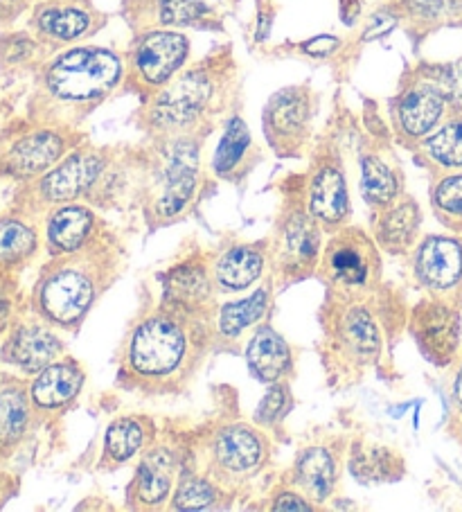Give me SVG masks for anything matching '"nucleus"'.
<instances>
[{"instance_id": "nucleus-1", "label": "nucleus", "mask_w": 462, "mask_h": 512, "mask_svg": "<svg viewBox=\"0 0 462 512\" xmlns=\"http://www.w3.org/2000/svg\"><path fill=\"white\" fill-rule=\"evenodd\" d=\"M194 359L192 332L170 314H154L131 332L124 366L142 386H165L188 373Z\"/></svg>"}, {"instance_id": "nucleus-2", "label": "nucleus", "mask_w": 462, "mask_h": 512, "mask_svg": "<svg viewBox=\"0 0 462 512\" xmlns=\"http://www.w3.org/2000/svg\"><path fill=\"white\" fill-rule=\"evenodd\" d=\"M120 59L106 48H73L61 52L46 70V88L64 102H91L118 86Z\"/></svg>"}, {"instance_id": "nucleus-3", "label": "nucleus", "mask_w": 462, "mask_h": 512, "mask_svg": "<svg viewBox=\"0 0 462 512\" xmlns=\"http://www.w3.org/2000/svg\"><path fill=\"white\" fill-rule=\"evenodd\" d=\"M97 298V278L84 264H61L41 280L37 303L48 321L70 328L84 319Z\"/></svg>"}, {"instance_id": "nucleus-4", "label": "nucleus", "mask_w": 462, "mask_h": 512, "mask_svg": "<svg viewBox=\"0 0 462 512\" xmlns=\"http://www.w3.org/2000/svg\"><path fill=\"white\" fill-rule=\"evenodd\" d=\"M323 278L343 289H366L379 278L375 244L357 228H345L327 244L321 264Z\"/></svg>"}, {"instance_id": "nucleus-5", "label": "nucleus", "mask_w": 462, "mask_h": 512, "mask_svg": "<svg viewBox=\"0 0 462 512\" xmlns=\"http://www.w3.org/2000/svg\"><path fill=\"white\" fill-rule=\"evenodd\" d=\"M212 100V79L190 70L165 88L151 107V122L161 129H185L201 118Z\"/></svg>"}, {"instance_id": "nucleus-6", "label": "nucleus", "mask_w": 462, "mask_h": 512, "mask_svg": "<svg viewBox=\"0 0 462 512\" xmlns=\"http://www.w3.org/2000/svg\"><path fill=\"white\" fill-rule=\"evenodd\" d=\"M413 271L433 296L440 300L456 296L462 289V244L444 235L426 237L415 251Z\"/></svg>"}, {"instance_id": "nucleus-7", "label": "nucleus", "mask_w": 462, "mask_h": 512, "mask_svg": "<svg viewBox=\"0 0 462 512\" xmlns=\"http://www.w3.org/2000/svg\"><path fill=\"white\" fill-rule=\"evenodd\" d=\"M411 330L426 359L438 366L451 364L460 343V316L447 300H431L417 307Z\"/></svg>"}, {"instance_id": "nucleus-8", "label": "nucleus", "mask_w": 462, "mask_h": 512, "mask_svg": "<svg viewBox=\"0 0 462 512\" xmlns=\"http://www.w3.org/2000/svg\"><path fill=\"white\" fill-rule=\"evenodd\" d=\"M190 52V43L179 32L158 30L140 39L133 52V70L147 86H165L179 73Z\"/></svg>"}, {"instance_id": "nucleus-9", "label": "nucleus", "mask_w": 462, "mask_h": 512, "mask_svg": "<svg viewBox=\"0 0 462 512\" xmlns=\"http://www.w3.org/2000/svg\"><path fill=\"white\" fill-rule=\"evenodd\" d=\"M312 116L309 95L302 88H284L271 97L266 107L264 129L278 152H291L305 138V131Z\"/></svg>"}, {"instance_id": "nucleus-10", "label": "nucleus", "mask_w": 462, "mask_h": 512, "mask_svg": "<svg viewBox=\"0 0 462 512\" xmlns=\"http://www.w3.org/2000/svg\"><path fill=\"white\" fill-rule=\"evenodd\" d=\"M449 107V93L440 84L420 82L408 88L397 100V127L406 138H424L438 129Z\"/></svg>"}, {"instance_id": "nucleus-11", "label": "nucleus", "mask_w": 462, "mask_h": 512, "mask_svg": "<svg viewBox=\"0 0 462 512\" xmlns=\"http://www.w3.org/2000/svg\"><path fill=\"white\" fill-rule=\"evenodd\" d=\"M106 161L95 152H79L52 167L39 181V197L50 203H66L91 188L100 179Z\"/></svg>"}, {"instance_id": "nucleus-12", "label": "nucleus", "mask_w": 462, "mask_h": 512, "mask_svg": "<svg viewBox=\"0 0 462 512\" xmlns=\"http://www.w3.org/2000/svg\"><path fill=\"white\" fill-rule=\"evenodd\" d=\"M264 461L262 436L246 425H233L215 438V463L226 476H248Z\"/></svg>"}, {"instance_id": "nucleus-13", "label": "nucleus", "mask_w": 462, "mask_h": 512, "mask_svg": "<svg viewBox=\"0 0 462 512\" xmlns=\"http://www.w3.org/2000/svg\"><path fill=\"white\" fill-rule=\"evenodd\" d=\"M309 215L321 226H339L350 215L348 183L343 170L325 163L316 170L312 185H309Z\"/></svg>"}, {"instance_id": "nucleus-14", "label": "nucleus", "mask_w": 462, "mask_h": 512, "mask_svg": "<svg viewBox=\"0 0 462 512\" xmlns=\"http://www.w3.org/2000/svg\"><path fill=\"white\" fill-rule=\"evenodd\" d=\"M64 147V138L57 131H32V134L16 140L10 152H7V170L14 176H21V179L46 174L57 165L61 154H64Z\"/></svg>"}, {"instance_id": "nucleus-15", "label": "nucleus", "mask_w": 462, "mask_h": 512, "mask_svg": "<svg viewBox=\"0 0 462 512\" xmlns=\"http://www.w3.org/2000/svg\"><path fill=\"white\" fill-rule=\"evenodd\" d=\"M61 352L59 339L43 325H23L12 334L5 348V359L19 366L25 373H41L55 364Z\"/></svg>"}, {"instance_id": "nucleus-16", "label": "nucleus", "mask_w": 462, "mask_h": 512, "mask_svg": "<svg viewBox=\"0 0 462 512\" xmlns=\"http://www.w3.org/2000/svg\"><path fill=\"white\" fill-rule=\"evenodd\" d=\"M84 384V373L73 361H61L43 368L32 384V402L39 409H59L79 393Z\"/></svg>"}, {"instance_id": "nucleus-17", "label": "nucleus", "mask_w": 462, "mask_h": 512, "mask_svg": "<svg viewBox=\"0 0 462 512\" xmlns=\"http://www.w3.org/2000/svg\"><path fill=\"white\" fill-rule=\"evenodd\" d=\"M174 479V461L167 449H156L145 456L131 485V499L145 508L161 506Z\"/></svg>"}, {"instance_id": "nucleus-18", "label": "nucleus", "mask_w": 462, "mask_h": 512, "mask_svg": "<svg viewBox=\"0 0 462 512\" xmlns=\"http://www.w3.org/2000/svg\"><path fill=\"white\" fill-rule=\"evenodd\" d=\"M197 167H199V152L192 145L183 143L174 149L170 158V167H167V181H165V197L158 203L161 215H176L190 199L197 183Z\"/></svg>"}, {"instance_id": "nucleus-19", "label": "nucleus", "mask_w": 462, "mask_h": 512, "mask_svg": "<svg viewBox=\"0 0 462 512\" xmlns=\"http://www.w3.org/2000/svg\"><path fill=\"white\" fill-rule=\"evenodd\" d=\"M248 366L264 382H278L291 370V350L278 332L262 328L248 343L246 350Z\"/></svg>"}, {"instance_id": "nucleus-20", "label": "nucleus", "mask_w": 462, "mask_h": 512, "mask_svg": "<svg viewBox=\"0 0 462 512\" xmlns=\"http://www.w3.org/2000/svg\"><path fill=\"white\" fill-rule=\"evenodd\" d=\"M420 231V208L411 199H404L381 213L377 222V242L390 253H406Z\"/></svg>"}, {"instance_id": "nucleus-21", "label": "nucleus", "mask_w": 462, "mask_h": 512, "mask_svg": "<svg viewBox=\"0 0 462 512\" xmlns=\"http://www.w3.org/2000/svg\"><path fill=\"white\" fill-rule=\"evenodd\" d=\"M34 25H37L41 37L68 43L79 39L91 28V14L77 5L48 3L41 5L37 14H34Z\"/></svg>"}, {"instance_id": "nucleus-22", "label": "nucleus", "mask_w": 462, "mask_h": 512, "mask_svg": "<svg viewBox=\"0 0 462 512\" xmlns=\"http://www.w3.org/2000/svg\"><path fill=\"white\" fill-rule=\"evenodd\" d=\"M264 255L255 246H235L221 255L215 267V282L221 291H242L260 278Z\"/></svg>"}, {"instance_id": "nucleus-23", "label": "nucleus", "mask_w": 462, "mask_h": 512, "mask_svg": "<svg viewBox=\"0 0 462 512\" xmlns=\"http://www.w3.org/2000/svg\"><path fill=\"white\" fill-rule=\"evenodd\" d=\"M93 228V213L82 206H64L48 222V242L57 253H77Z\"/></svg>"}, {"instance_id": "nucleus-24", "label": "nucleus", "mask_w": 462, "mask_h": 512, "mask_svg": "<svg viewBox=\"0 0 462 512\" xmlns=\"http://www.w3.org/2000/svg\"><path fill=\"white\" fill-rule=\"evenodd\" d=\"M312 215L293 213L282 231V253L296 267H309L314 264L318 249H321V231Z\"/></svg>"}, {"instance_id": "nucleus-25", "label": "nucleus", "mask_w": 462, "mask_h": 512, "mask_svg": "<svg viewBox=\"0 0 462 512\" xmlns=\"http://www.w3.org/2000/svg\"><path fill=\"white\" fill-rule=\"evenodd\" d=\"M336 481V465L325 447H312L300 456L296 465V483L309 499L323 501Z\"/></svg>"}, {"instance_id": "nucleus-26", "label": "nucleus", "mask_w": 462, "mask_h": 512, "mask_svg": "<svg viewBox=\"0 0 462 512\" xmlns=\"http://www.w3.org/2000/svg\"><path fill=\"white\" fill-rule=\"evenodd\" d=\"M422 152L442 170H462V116L435 129L422 143Z\"/></svg>"}, {"instance_id": "nucleus-27", "label": "nucleus", "mask_w": 462, "mask_h": 512, "mask_svg": "<svg viewBox=\"0 0 462 512\" xmlns=\"http://www.w3.org/2000/svg\"><path fill=\"white\" fill-rule=\"evenodd\" d=\"M361 190L372 206L386 208L399 197V176L381 158L366 156L361 161Z\"/></svg>"}, {"instance_id": "nucleus-28", "label": "nucleus", "mask_w": 462, "mask_h": 512, "mask_svg": "<svg viewBox=\"0 0 462 512\" xmlns=\"http://www.w3.org/2000/svg\"><path fill=\"white\" fill-rule=\"evenodd\" d=\"M341 341L345 348H350L354 357H361L363 361H370L379 355V330L372 323L370 316L363 310H350L341 321Z\"/></svg>"}, {"instance_id": "nucleus-29", "label": "nucleus", "mask_w": 462, "mask_h": 512, "mask_svg": "<svg viewBox=\"0 0 462 512\" xmlns=\"http://www.w3.org/2000/svg\"><path fill=\"white\" fill-rule=\"evenodd\" d=\"M30 422V404L23 388L10 386L0 393V445L19 440Z\"/></svg>"}, {"instance_id": "nucleus-30", "label": "nucleus", "mask_w": 462, "mask_h": 512, "mask_svg": "<svg viewBox=\"0 0 462 512\" xmlns=\"http://www.w3.org/2000/svg\"><path fill=\"white\" fill-rule=\"evenodd\" d=\"M248 149H251V134H248L246 122L242 118H233L228 122L226 134L221 136L215 161H212L217 174L221 176L235 174L246 161Z\"/></svg>"}, {"instance_id": "nucleus-31", "label": "nucleus", "mask_w": 462, "mask_h": 512, "mask_svg": "<svg viewBox=\"0 0 462 512\" xmlns=\"http://www.w3.org/2000/svg\"><path fill=\"white\" fill-rule=\"evenodd\" d=\"M266 305H269V291L266 289H257L253 296L224 305V310L219 314L221 334H226V337H237V334L246 330L248 325L262 319Z\"/></svg>"}, {"instance_id": "nucleus-32", "label": "nucleus", "mask_w": 462, "mask_h": 512, "mask_svg": "<svg viewBox=\"0 0 462 512\" xmlns=\"http://www.w3.org/2000/svg\"><path fill=\"white\" fill-rule=\"evenodd\" d=\"M167 296L181 307H199L210 296V280L203 267H181L167 280Z\"/></svg>"}, {"instance_id": "nucleus-33", "label": "nucleus", "mask_w": 462, "mask_h": 512, "mask_svg": "<svg viewBox=\"0 0 462 512\" xmlns=\"http://www.w3.org/2000/svg\"><path fill=\"white\" fill-rule=\"evenodd\" d=\"M145 445V427L133 418H122L106 429L104 449L113 463L129 461Z\"/></svg>"}, {"instance_id": "nucleus-34", "label": "nucleus", "mask_w": 462, "mask_h": 512, "mask_svg": "<svg viewBox=\"0 0 462 512\" xmlns=\"http://www.w3.org/2000/svg\"><path fill=\"white\" fill-rule=\"evenodd\" d=\"M431 203L444 226L462 231V172L440 179L433 188Z\"/></svg>"}, {"instance_id": "nucleus-35", "label": "nucleus", "mask_w": 462, "mask_h": 512, "mask_svg": "<svg viewBox=\"0 0 462 512\" xmlns=\"http://www.w3.org/2000/svg\"><path fill=\"white\" fill-rule=\"evenodd\" d=\"M37 251V233L19 219H0V264H14Z\"/></svg>"}, {"instance_id": "nucleus-36", "label": "nucleus", "mask_w": 462, "mask_h": 512, "mask_svg": "<svg viewBox=\"0 0 462 512\" xmlns=\"http://www.w3.org/2000/svg\"><path fill=\"white\" fill-rule=\"evenodd\" d=\"M404 10L415 21L447 23L462 16V0H402Z\"/></svg>"}, {"instance_id": "nucleus-37", "label": "nucleus", "mask_w": 462, "mask_h": 512, "mask_svg": "<svg viewBox=\"0 0 462 512\" xmlns=\"http://www.w3.org/2000/svg\"><path fill=\"white\" fill-rule=\"evenodd\" d=\"M210 14L203 0H158V21L163 25H197Z\"/></svg>"}, {"instance_id": "nucleus-38", "label": "nucleus", "mask_w": 462, "mask_h": 512, "mask_svg": "<svg viewBox=\"0 0 462 512\" xmlns=\"http://www.w3.org/2000/svg\"><path fill=\"white\" fill-rule=\"evenodd\" d=\"M393 465H395V456L386 452L384 447H375L368 454L363 452V454L354 458V463H352L357 479H363L368 483L390 479V476L395 474Z\"/></svg>"}, {"instance_id": "nucleus-39", "label": "nucleus", "mask_w": 462, "mask_h": 512, "mask_svg": "<svg viewBox=\"0 0 462 512\" xmlns=\"http://www.w3.org/2000/svg\"><path fill=\"white\" fill-rule=\"evenodd\" d=\"M217 501V490L203 479H185L174 494V508L203 510Z\"/></svg>"}, {"instance_id": "nucleus-40", "label": "nucleus", "mask_w": 462, "mask_h": 512, "mask_svg": "<svg viewBox=\"0 0 462 512\" xmlns=\"http://www.w3.org/2000/svg\"><path fill=\"white\" fill-rule=\"evenodd\" d=\"M289 409V391L284 386L271 388V393L264 397L262 404L257 406V420L262 425H271V422L280 420Z\"/></svg>"}, {"instance_id": "nucleus-41", "label": "nucleus", "mask_w": 462, "mask_h": 512, "mask_svg": "<svg viewBox=\"0 0 462 512\" xmlns=\"http://www.w3.org/2000/svg\"><path fill=\"white\" fill-rule=\"evenodd\" d=\"M34 50H37V46H34L32 39H28V34H14V37L3 41V52L0 55L10 64H21V61L34 55Z\"/></svg>"}, {"instance_id": "nucleus-42", "label": "nucleus", "mask_w": 462, "mask_h": 512, "mask_svg": "<svg viewBox=\"0 0 462 512\" xmlns=\"http://www.w3.org/2000/svg\"><path fill=\"white\" fill-rule=\"evenodd\" d=\"M339 46H341V39L332 37V34H323V37H316L312 41L302 43V52H307V55L312 57H327L332 55Z\"/></svg>"}, {"instance_id": "nucleus-43", "label": "nucleus", "mask_w": 462, "mask_h": 512, "mask_svg": "<svg viewBox=\"0 0 462 512\" xmlns=\"http://www.w3.org/2000/svg\"><path fill=\"white\" fill-rule=\"evenodd\" d=\"M273 510H300L302 512V510H312V506H309V503L302 497H298V494L284 492L273 501Z\"/></svg>"}, {"instance_id": "nucleus-44", "label": "nucleus", "mask_w": 462, "mask_h": 512, "mask_svg": "<svg viewBox=\"0 0 462 512\" xmlns=\"http://www.w3.org/2000/svg\"><path fill=\"white\" fill-rule=\"evenodd\" d=\"M395 19L393 16H375V21H372V25L370 28L366 30V41H370V39H375V37H381V34H386V32H390L395 28Z\"/></svg>"}, {"instance_id": "nucleus-45", "label": "nucleus", "mask_w": 462, "mask_h": 512, "mask_svg": "<svg viewBox=\"0 0 462 512\" xmlns=\"http://www.w3.org/2000/svg\"><path fill=\"white\" fill-rule=\"evenodd\" d=\"M25 5H28V0H0V23L12 21L14 16H19Z\"/></svg>"}, {"instance_id": "nucleus-46", "label": "nucleus", "mask_w": 462, "mask_h": 512, "mask_svg": "<svg viewBox=\"0 0 462 512\" xmlns=\"http://www.w3.org/2000/svg\"><path fill=\"white\" fill-rule=\"evenodd\" d=\"M361 14V0H341V19L352 25Z\"/></svg>"}, {"instance_id": "nucleus-47", "label": "nucleus", "mask_w": 462, "mask_h": 512, "mask_svg": "<svg viewBox=\"0 0 462 512\" xmlns=\"http://www.w3.org/2000/svg\"><path fill=\"white\" fill-rule=\"evenodd\" d=\"M453 400H456L458 409L462 411V361L456 370V379H453Z\"/></svg>"}, {"instance_id": "nucleus-48", "label": "nucleus", "mask_w": 462, "mask_h": 512, "mask_svg": "<svg viewBox=\"0 0 462 512\" xmlns=\"http://www.w3.org/2000/svg\"><path fill=\"white\" fill-rule=\"evenodd\" d=\"M7 312H10V307H7L5 300H0V325L5 323V316H7Z\"/></svg>"}, {"instance_id": "nucleus-49", "label": "nucleus", "mask_w": 462, "mask_h": 512, "mask_svg": "<svg viewBox=\"0 0 462 512\" xmlns=\"http://www.w3.org/2000/svg\"><path fill=\"white\" fill-rule=\"evenodd\" d=\"M458 431H460V436H462V418H460V425H458Z\"/></svg>"}]
</instances>
